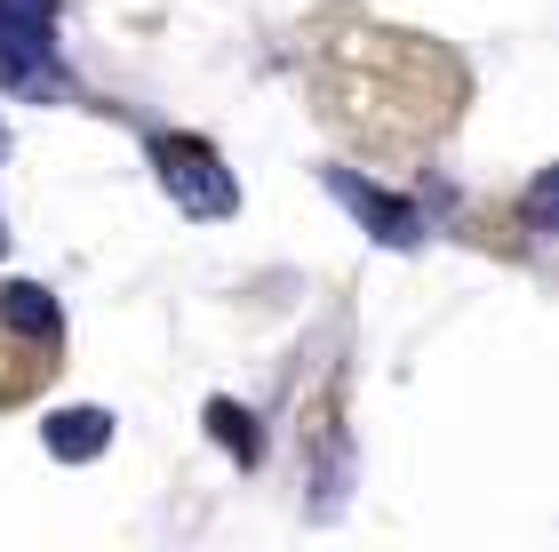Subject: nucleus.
<instances>
[{"label":"nucleus","instance_id":"obj_1","mask_svg":"<svg viewBox=\"0 0 559 552\" xmlns=\"http://www.w3.org/2000/svg\"><path fill=\"white\" fill-rule=\"evenodd\" d=\"M64 368V305L40 281H0V409L33 400Z\"/></svg>","mask_w":559,"mask_h":552},{"label":"nucleus","instance_id":"obj_2","mask_svg":"<svg viewBox=\"0 0 559 552\" xmlns=\"http://www.w3.org/2000/svg\"><path fill=\"white\" fill-rule=\"evenodd\" d=\"M144 161H152V185L176 200V216H192V224H233L240 216V177H233V161H224L209 137L152 129Z\"/></svg>","mask_w":559,"mask_h":552},{"label":"nucleus","instance_id":"obj_3","mask_svg":"<svg viewBox=\"0 0 559 552\" xmlns=\"http://www.w3.org/2000/svg\"><path fill=\"white\" fill-rule=\"evenodd\" d=\"M64 0H0V89L24 105H72V64L57 48Z\"/></svg>","mask_w":559,"mask_h":552},{"label":"nucleus","instance_id":"obj_4","mask_svg":"<svg viewBox=\"0 0 559 552\" xmlns=\"http://www.w3.org/2000/svg\"><path fill=\"white\" fill-rule=\"evenodd\" d=\"M328 200H336L376 248H424V209L400 200V192H384L376 177H360V168H328Z\"/></svg>","mask_w":559,"mask_h":552},{"label":"nucleus","instance_id":"obj_5","mask_svg":"<svg viewBox=\"0 0 559 552\" xmlns=\"http://www.w3.org/2000/svg\"><path fill=\"white\" fill-rule=\"evenodd\" d=\"M112 433H120V416H112V409H88V400H81V409H48L40 448H48L57 465H96V457L112 448Z\"/></svg>","mask_w":559,"mask_h":552},{"label":"nucleus","instance_id":"obj_6","mask_svg":"<svg viewBox=\"0 0 559 552\" xmlns=\"http://www.w3.org/2000/svg\"><path fill=\"white\" fill-rule=\"evenodd\" d=\"M200 416H209V441H216L233 465H264V424H257V409H240V400L216 392Z\"/></svg>","mask_w":559,"mask_h":552},{"label":"nucleus","instance_id":"obj_7","mask_svg":"<svg viewBox=\"0 0 559 552\" xmlns=\"http://www.w3.org/2000/svg\"><path fill=\"white\" fill-rule=\"evenodd\" d=\"M551 185H559L551 168H536V185L520 192V224H527V233H551Z\"/></svg>","mask_w":559,"mask_h":552},{"label":"nucleus","instance_id":"obj_8","mask_svg":"<svg viewBox=\"0 0 559 552\" xmlns=\"http://www.w3.org/2000/svg\"><path fill=\"white\" fill-rule=\"evenodd\" d=\"M0 153H9V137H0ZM0 248H9V224H0Z\"/></svg>","mask_w":559,"mask_h":552}]
</instances>
